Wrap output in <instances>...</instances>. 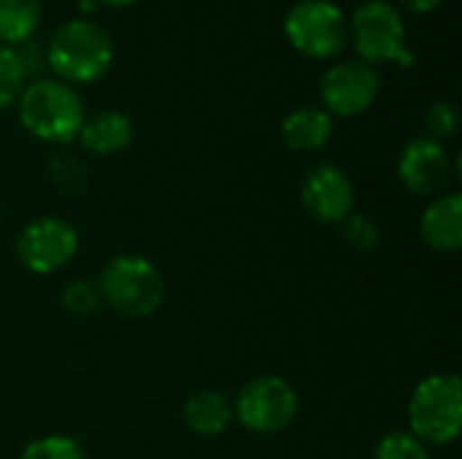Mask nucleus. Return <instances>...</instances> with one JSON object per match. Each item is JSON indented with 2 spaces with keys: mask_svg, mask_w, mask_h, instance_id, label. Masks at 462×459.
Masks as SVG:
<instances>
[{
  "mask_svg": "<svg viewBox=\"0 0 462 459\" xmlns=\"http://www.w3.org/2000/svg\"><path fill=\"white\" fill-rule=\"evenodd\" d=\"M114 38L103 24L87 16L62 22L46 46V65L51 68L54 78L70 87L100 81L114 65Z\"/></svg>",
  "mask_w": 462,
  "mask_h": 459,
  "instance_id": "1",
  "label": "nucleus"
},
{
  "mask_svg": "<svg viewBox=\"0 0 462 459\" xmlns=\"http://www.w3.org/2000/svg\"><path fill=\"white\" fill-rule=\"evenodd\" d=\"M19 124L43 143H73L87 119L84 97L60 78H32L16 100Z\"/></svg>",
  "mask_w": 462,
  "mask_h": 459,
  "instance_id": "2",
  "label": "nucleus"
},
{
  "mask_svg": "<svg viewBox=\"0 0 462 459\" xmlns=\"http://www.w3.org/2000/svg\"><path fill=\"white\" fill-rule=\"evenodd\" d=\"M97 295L111 311L127 319L152 317L165 300V281L157 265L141 254H116L97 273Z\"/></svg>",
  "mask_w": 462,
  "mask_h": 459,
  "instance_id": "3",
  "label": "nucleus"
},
{
  "mask_svg": "<svg viewBox=\"0 0 462 459\" xmlns=\"http://www.w3.org/2000/svg\"><path fill=\"white\" fill-rule=\"evenodd\" d=\"M349 38L357 60L368 65H401L411 68L414 51L406 38V19L390 0H363L349 16Z\"/></svg>",
  "mask_w": 462,
  "mask_h": 459,
  "instance_id": "4",
  "label": "nucleus"
},
{
  "mask_svg": "<svg viewBox=\"0 0 462 459\" xmlns=\"http://www.w3.org/2000/svg\"><path fill=\"white\" fill-rule=\"evenodd\" d=\"M409 433L425 446H449L462 433V381L455 373L422 379L409 398Z\"/></svg>",
  "mask_w": 462,
  "mask_h": 459,
  "instance_id": "5",
  "label": "nucleus"
},
{
  "mask_svg": "<svg viewBox=\"0 0 462 459\" xmlns=\"http://www.w3.org/2000/svg\"><path fill=\"white\" fill-rule=\"evenodd\" d=\"M284 38L311 60H333L349 43V16L333 0H298L284 16Z\"/></svg>",
  "mask_w": 462,
  "mask_h": 459,
  "instance_id": "6",
  "label": "nucleus"
},
{
  "mask_svg": "<svg viewBox=\"0 0 462 459\" xmlns=\"http://www.w3.org/2000/svg\"><path fill=\"white\" fill-rule=\"evenodd\" d=\"M298 414L300 398L282 376H257L246 381L233 403V419L254 436H279Z\"/></svg>",
  "mask_w": 462,
  "mask_h": 459,
  "instance_id": "7",
  "label": "nucleus"
},
{
  "mask_svg": "<svg viewBox=\"0 0 462 459\" xmlns=\"http://www.w3.org/2000/svg\"><path fill=\"white\" fill-rule=\"evenodd\" d=\"M16 260L35 276L62 271L79 252V233L60 216H41L24 225L14 241Z\"/></svg>",
  "mask_w": 462,
  "mask_h": 459,
  "instance_id": "8",
  "label": "nucleus"
},
{
  "mask_svg": "<svg viewBox=\"0 0 462 459\" xmlns=\"http://www.w3.org/2000/svg\"><path fill=\"white\" fill-rule=\"evenodd\" d=\"M382 92V76L374 65L352 57L333 62L322 81H319V97L322 108L336 119H349L365 114Z\"/></svg>",
  "mask_w": 462,
  "mask_h": 459,
  "instance_id": "9",
  "label": "nucleus"
},
{
  "mask_svg": "<svg viewBox=\"0 0 462 459\" xmlns=\"http://www.w3.org/2000/svg\"><path fill=\"white\" fill-rule=\"evenodd\" d=\"M398 179L411 195L433 200L449 192V184L455 181V157L441 141L417 135L398 154Z\"/></svg>",
  "mask_w": 462,
  "mask_h": 459,
  "instance_id": "10",
  "label": "nucleus"
},
{
  "mask_svg": "<svg viewBox=\"0 0 462 459\" xmlns=\"http://www.w3.org/2000/svg\"><path fill=\"white\" fill-rule=\"evenodd\" d=\"M300 206L317 225H341L355 211V184L338 165L319 162L300 181Z\"/></svg>",
  "mask_w": 462,
  "mask_h": 459,
  "instance_id": "11",
  "label": "nucleus"
},
{
  "mask_svg": "<svg viewBox=\"0 0 462 459\" xmlns=\"http://www.w3.org/2000/svg\"><path fill=\"white\" fill-rule=\"evenodd\" d=\"M422 241L441 254H455L462 249V195L449 189L433 197L420 216Z\"/></svg>",
  "mask_w": 462,
  "mask_h": 459,
  "instance_id": "12",
  "label": "nucleus"
},
{
  "mask_svg": "<svg viewBox=\"0 0 462 459\" xmlns=\"http://www.w3.org/2000/svg\"><path fill=\"white\" fill-rule=\"evenodd\" d=\"M79 146L95 157H114L133 143V119L125 111L106 108L87 116L79 130Z\"/></svg>",
  "mask_w": 462,
  "mask_h": 459,
  "instance_id": "13",
  "label": "nucleus"
},
{
  "mask_svg": "<svg viewBox=\"0 0 462 459\" xmlns=\"http://www.w3.org/2000/svg\"><path fill=\"white\" fill-rule=\"evenodd\" d=\"M336 130L333 116L319 106H300L282 119V143L292 151H319L330 143Z\"/></svg>",
  "mask_w": 462,
  "mask_h": 459,
  "instance_id": "14",
  "label": "nucleus"
},
{
  "mask_svg": "<svg viewBox=\"0 0 462 459\" xmlns=\"http://www.w3.org/2000/svg\"><path fill=\"white\" fill-rule=\"evenodd\" d=\"M181 419L189 433L200 438H217L233 425V403L217 390H198L187 398Z\"/></svg>",
  "mask_w": 462,
  "mask_h": 459,
  "instance_id": "15",
  "label": "nucleus"
},
{
  "mask_svg": "<svg viewBox=\"0 0 462 459\" xmlns=\"http://www.w3.org/2000/svg\"><path fill=\"white\" fill-rule=\"evenodd\" d=\"M41 0H0V46L30 41L41 24Z\"/></svg>",
  "mask_w": 462,
  "mask_h": 459,
  "instance_id": "16",
  "label": "nucleus"
},
{
  "mask_svg": "<svg viewBox=\"0 0 462 459\" xmlns=\"http://www.w3.org/2000/svg\"><path fill=\"white\" fill-rule=\"evenodd\" d=\"M30 84V73L14 46H0V111L16 106L19 95Z\"/></svg>",
  "mask_w": 462,
  "mask_h": 459,
  "instance_id": "17",
  "label": "nucleus"
},
{
  "mask_svg": "<svg viewBox=\"0 0 462 459\" xmlns=\"http://www.w3.org/2000/svg\"><path fill=\"white\" fill-rule=\"evenodd\" d=\"M16 459H89L84 446L62 433L54 436H41L35 441H30Z\"/></svg>",
  "mask_w": 462,
  "mask_h": 459,
  "instance_id": "18",
  "label": "nucleus"
},
{
  "mask_svg": "<svg viewBox=\"0 0 462 459\" xmlns=\"http://www.w3.org/2000/svg\"><path fill=\"white\" fill-rule=\"evenodd\" d=\"M338 227H341V238H344L346 246L355 249V252H371V249H376L379 241H382V230L376 227V222H374L368 214L357 211V208H355Z\"/></svg>",
  "mask_w": 462,
  "mask_h": 459,
  "instance_id": "19",
  "label": "nucleus"
},
{
  "mask_svg": "<svg viewBox=\"0 0 462 459\" xmlns=\"http://www.w3.org/2000/svg\"><path fill=\"white\" fill-rule=\"evenodd\" d=\"M60 300H62L65 314H70L76 319L92 317L103 306L100 303V295H97V287L89 279H73V281H68L65 289H62V295H60Z\"/></svg>",
  "mask_w": 462,
  "mask_h": 459,
  "instance_id": "20",
  "label": "nucleus"
},
{
  "mask_svg": "<svg viewBox=\"0 0 462 459\" xmlns=\"http://www.w3.org/2000/svg\"><path fill=\"white\" fill-rule=\"evenodd\" d=\"M374 459H430V449L409 430H393L379 438Z\"/></svg>",
  "mask_w": 462,
  "mask_h": 459,
  "instance_id": "21",
  "label": "nucleus"
},
{
  "mask_svg": "<svg viewBox=\"0 0 462 459\" xmlns=\"http://www.w3.org/2000/svg\"><path fill=\"white\" fill-rule=\"evenodd\" d=\"M457 124H460V116H457L455 103H449V100H436V103H430V108L425 111L428 135L436 138V141H441V143L457 133Z\"/></svg>",
  "mask_w": 462,
  "mask_h": 459,
  "instance_id": "22",
  "label": "nucleus"
},
{
  "mask_svg": "<svg viewBox=\"0 0 462 459\" xmlns=\"http://www.w3.org/2000/svg\"><path fill=\"white\" fill-rule=\"evenodd\" d=\"M444 0H401V5L406 8V11H411V14H420V16H425V14H433L439 5H441Z\"/></svg>",
  "mask_w": 462,
  "mask_h": 459,
  "instance_id": "23",
  "label": "nucleus"
},
{
  "mask_svg": "<svg viewBox=\"0 0 462 459\" xmlns=\"http://www.w3.org/2000/svg\"><path fill=\"white\" fill-rule=\"evenodd\" d=\"M95 3H103V5H111V8H125V5H133L135 0H95Z\"/></svg>",
  "mask_w": 462,
  "mask_h": 459,
  "instance_id": "24",
  "label": "nucleus"
},
{
  "mask_svg": "<svg viewBox=\"0 0 462 459\" xmlns=\"http://www.w3.org/2000/svg\"><path fill=\"white\" fill-rule=\"evenodd\" d=\"M81 8H84V11H89V8H95V0H81Z\"/></svg>",
  "mask_w": 462,
  "mask_h": 459,
  "instance_id": "25",
  "label": "nucleus"
}]
</instances>
